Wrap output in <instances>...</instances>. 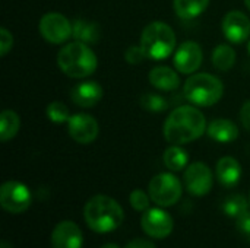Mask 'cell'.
I'll list each match as a JSON object with an SVG mask.
<instances>
[{
    "label": "cell",
    "mask_w": 250,
    "mask_h": 248,
    "mask_svg": "<svg viewBox=\"0 0 250 248\" xmlns=\"http://www.w3.org/2000/svg\"><path fill=\"white\" fill-rule=\"evenodd\" d=\"M12 45H13V35L6 28H1L0 29V56L4 57L12 50Z\"/></svg>",
    "instance_id": "29"
},
{
    "label": "cell",
    "mask_w": 250,
    "mask_h": 248,
    "mask_svg": "<svg viewBox=\"0 0 250 248\" xmlns=\"http://www.w3.org/2000/svg\"><path fill=\"white\" fill-rule=\"evenodd\" d=\"M57 64L66 76L82 79L95 72L98 61L95 53L85 42L75 41L60 48L57 54Z\"/></svg>",
    "instance_id": "3"
},
{
    "label": "cell",
    "mask_w": 250,
    "mask_h": 248,
    "mask_svg": "<svg viewBox=\"0 0 250 248\" xmlns=\"http://www.w3.org/2000/svg\"><path fill=\"white\" fill-rule=\"evenodd\" d=\"M217 178L224 187H234L242 178V167L233 156H224L217 162Z\"/></svg>",
    "instance_id": "16"
},
{
    "label": "cell",
    "mask_w": 250,
    "mask_h": 248,
    "mask_svg": "<svg viewBox=\"0 0 250 248\" xmlns=\"http://www.w3.org/2000/svg\"><path fill=\"white\" fill-rule=\"evenodd\" d=\"M67 132H69V136L76 143L88 145L97 139L100 127H98L97 120L92 115L79 113V114L70 115L67 121Z\"/></svg>",
    "instance_id": "11"
},
{
    "label": "cell",
    "mask_w": 250,
    "mask_h": 248,
    "mask_svg": "<svg viewBox=\"0 0 250 248\" xmlns=\"http://www.w3.org/2000/svg\"><path fill=\"white\" fill-rule=\"evenodd\" d=\"M83 218L89 229L98 234L116 231L125 219V212L117 200L105 194L91 197L83 208Z\"/></svg>",
    "instance_id": "2"
},
{
    "label": "cell",
    "mask_w": 250,
    "mask_h": 248,
    "mask_svg": "<svg viewBox=\"0 0 250 248\" xmlns=\"http://www.w3.org/2000/svg\"><path fill=\"white\" fill-rule=\"evenodd\" d=\"M236 224H237V229L250 240V210L243 213L240 218H237Z\"/></svg>",
    "instance_id": "30"
},
{
    "label": "cell",
    "mask_w": 250,
    "mask_h": 248,
    "mask_svg": "<svg viewBox=\"0 0 250 248\" xmlns=\"http://www.w3.org/2000/svg\"><path fill=\"white\" fill-rule=\"evenodd\" d=\"M148 79L154 88H157L160 91H167V92L177 89L180 85V79H179L177 73L167 66H157V67L151 69Z\"/></svg>",
    "instance_id": "17"
},
{
    "label": "cell",
    "mask_w": 250,
    "mask_h": 248,
    "mask_svg": "<svg viewBox=\"0 0 250 248\" xmlns=\"http://www.w3.org/2000/svg\"><path fill=\"white\" fill-rule=\"evenodd\" d=\"M32 196L29 189L19 181H6L0 187V205L13 215L23 213L31 206Z\"/></svg>",
    "instance_id": "7"
},
{
    "label": "cell",
    "mask_w": 250,
    "mask_h": 248,
    "mask_svg": "<svg viewBox=\"0 0 250 248\" xmlns=\"http://www.w3.org/2000/svg\"><path fill=\"white\" fill-rule=\"evenodd\" d=\"M125 58H126V61L130 63V64H139V63H142L145 58H148V56H146L145 50L142 48V45H132V47H129V48L126 50Z\"/></svg>",
    "instance_id": "28"
},
{
    "label": "cell",
    "mask_w": 250,
    "mask_h": 248,
    "mask_svg": "<svg viewBox=\"0 0 250 248\" xmlns=\"http://www.w3.org/2000/svg\"><path fill=\"white\" fill-rule=\"evenodd\" d=\"M45 114L50 118V121L56 123V124H62V123H67L70 118V113L69 108L66 107V104L54 101L50 102L45 108Z\"/></svg>",
    "instance_id": "25"
},
{
    "label": "cell",
    "mask_w": 250,
    "mask_h": 248,
    "mask_svg": "<svg viewBox=\"0 0 250 248\" xmlns=\"http://www.w3.org/2000/svg\"><path fill=\"white\" fill-rule=\"evenodd\" d=\"M70 98L73 104L82 108H92L97 105L101 98H103V88L100 86L98 82H82L78 83L72 91H70Z\"/></svg>",
    "instance_id": "15"
},
{
    "label": "cell",
    "mask_w": 250,
    "mask_h": 248,
    "mask_svg": "<svg viewBox=\"0 0 250 248\" xmlns=\"http://www.w3.org/2000/svg\"><path fill=\"white\" fill-rule=\"evenodd\" d=\"M249 53H250V44H249Z\"/></svg>",
    "instance_id": "35"
},
{
    "label": "cell",
    "mask_w": 250,
    "mask_h": 248,
    "mask_svg": "<svg viewBox=\"0 0 250 248\" xmlns=\"http://www.w3.org/2000/svg\"><path fill=\"white\" fill-rule=\"evenodd\" d=\"M182 191L183 187L180 180L170 172L155 175L148 186L151 200L161 208H170L176 205L182 197Z\"/></svg>",
    "instance_id": "6"
},
{
    "label": "cell",
    "mask_w": 250,
    "mask_h": 248,
    "mask_svg": "<svg viewBox=\"0 0 250 248\" xmlns=\"http://www.w3.org/2000/svg\"><path fill=\"white\" fill-rule=\"evenodd\" d=\"M100 248H120L117 244H111V243H108V244H104V246H101Z\"/></svg>",
    "instance_id": "33"
},
{
    "label": "cell",
    "mask_w": 250,
    "mask_h": 248,
    "mask_svg": "<svg viewBox=\"0 0 250 248\" xmlns=\"http://www.w3.org/2000/svg\"><path fill=\"white\" fill-rule=\"evenodd\" d=\"M72 28H73L72 35L76 38V41H81L85 44H95L98 42L101 37V29L98 23L86 20V19H76L72 23Z\"/></svg>",
    "instance_id": "19"
},
{
    "label": "cell",
    "mask_w": 250,
    "mask_h": 248,
    "mask_svg": "<svg viewBox=\"0 0 250 248\" xmlns=\"http://www.w3.org/2000/svg\"><path fill=\"white\" fill-rule=\"evenodd\" d=\"M51 246L53 248H82L83 234L75 222L63 221L51 232Z\"/></svg>",
    "instance_id": "14"
},
{
    "label": "cell",
    "mask_w": 250,
    "mask_h": 248,
    "mask_svg": "<svg viewBox=\"0 0 250 248\" xmlns=\"http://www.w3.org/2000/svg\"><path fill=\"white\" fill-rule=\"evenodd\" d=\"M208 136L218 142V143H230L237 139L239 136V129L237 126L227 118H217L211 121V124L207 127Z\"/></svg>",
    "instance_id": "18"
},
{
    "label": "cell",
    "mask_w": 250,
    "mask_h": 248,
    "mask_svg": "<svg viewBox=\"0 0 250 248\" xmlns=\"http://www.w3.org/2000/svg\"><path fill=\"white\" fill-rule=\"evenodd\" d=\"M141 105L144 110L151 113H161L168 108V102L158 94H145L141 98Z\"/></svg>",
    "instance_id": "26"
},
{
    "label": "cell",
    "mask_w": 250,
    "mask_h": 248,
    "mask_svg": "<svg viewBox=\"0 0 250 248\" xmlns=\"http://www.w3.org/2000/svg\"><path fill=\"white\" fill-rule=\"evenodd\" d=\"M224 94L223 82L209 73L192 75L183 86V95L198 107H211L217 104Z\"/></svg>",
    "instance_id": "4"
},
{
    "label": "cell",
    "mask_w": 250,
    "mask_h": 248,
    "mask_svg": "<svg viewBox=\"0 0 250 248\" xmlns=\"http://www.w3.org/2000/svg\"><path fill=\"white\" fill-rule=\"evenodd\" d=\"M245 4L248 6V9L250 10V0H245Z\"/></svg>",
    "instance_id": "34"
},
{
    "label": "cell",
    "mask_w": 250,
    "mask_h": 248,
    "mask_svg": "<svg viewBox=\"0 0 250 248\" xmlns=\"http://www.w3.org/2000/svg\"><path fill=\"white\" fill-rule=\"evenodd\" d=\"M125 248H157L155 244L149 240H145V238H135L132 241H129L126 244Z\"/></svg>",
    "instance_id": "31"
},
{
    "label": "cell",
    "mask_w": 250,
    "mask_h": 248,
    "mask_svg": "<svg viewBox=\"0 0 250 248\" xmlns=\"http://www.w3.org/2000/svg\"><path fill=\"white\" fill-rule=\"evenodd\" d=\"M141 227L146 235L155 240L167 238L174 228V221L170 213H167L164 209L158 208H149L146 212H144L141 218Z\"/></svg>",
    "instance_id": "9"
},
{
    "label": "cell",
    "mask_w": 250,
    "mask_h": 248,
    "mask_svg": "<svg viewBox=\"0 0 250 248\" xmlns=\"http://www.w3.org/2000/svg\"><path fill=\"white\" fill-rule=\"evenodd\" d=\"M21 127L19 115L12 110H4L0 114V140L9 142L16 136Z\"/></svg>",
    "instance_id": "21"
},
{
    "label": "cell",
    "mask_w": 250,
    "mask_h": 248,
    "mask_svg": "<svg viewBox=\"0 0 250 248\" xmlns=\"http://www.w3.org/2000/svg\"><path fill=\"white\" fill-rule=\"evenodd\" d=\"M163 159H164L166 167L170 171L177 172V171L185 170V167L188 165V161H189V155L183 148H180V145H173L166 149Z\"/></svg>",
    "instance_id": "22"
},
{
    "label": "cell",
    "mask_w": 250,
    "mask_h": 248,
    "mask_svg": "<svg viewBox=\"0 0 250 248\" xmlns=\"http://www.w3.org/2000/svg\"><path fill=\"white\" fill-rule=\"evenodd\" d=\"M185 186L196 197L207 196L212 189V172L204 162H193L185 171Z\"/></svg>",
    "instance_id": "10"
},
{
    "label": "cell",
    "mask_w": 250,
    "mask_h": 248,
    "mask_svg": "<svg viewBox=\"0 0 250 248\" xmlns=\"http://www.w3.org/2000/svg\"><path fill=\"white\" fill-rule=\"evenodd\" d=\"M40 32L42 38L51 44H62L70 38L73 28L66 16L59 12H48L40 20Z\"/></svg>",
    "instance_id": "8"
},
{
    "label": "cell",
    "mask_w": 250,
    "mask_h": 248,
    "mask_svg": "<svg viewBox=\"0 0 250 248\" xmlns=\"http://www.w3.org/2000/svg\"><path fill=\"white\" fill-rule=\"evenodd\" d=\"M129 202L136 212H146L149 209L151 197H149V193H145L144 190L136 189L130 193Z\"/></svg>",
    "instance_id": "27"
},
{
    "label": "cell",
    "mask_w": 250,
    "mask_h": 248,
    "mask_svg": "<svg viewBox=\"0 0 250 248\" xmlns=\"http://www.w3.org/2000/svg\"><path fill=\"white\" fill-rule=\"evenodd\" d=\"M202 58H204V54H202L201 45L196 44L195 41H186L176 50L173 63L177 72L185 73V75H192L201 67Z\"/></svg>",
    "instance_id": "12"
},
{
    "label": "cell",
    "mask_w": 250,
    "mask_h": 248,
    "mask_svg": "<svg viewBox=\"0 0 250 248\" xmlns=\"http://www.w3.org/2000/svg\"><path fill=\"white\" fill-rule=\"evenodd\" d=\"M249 205L250 202L246 200L245 196H242V194H231V196H229L224 200L223 210H224V213L229 218L237 219V218H240L243 213H246L249 210Z\"/></svg>",
    "instance_id": "24"
},
{
    "label": "cell",
    "mask_w": 250,
    "mask_h": 248,
    "mask_svg": "<svg viewBox=\"0 0 250 248\" xmlns=\"http://www.w3.org/2000/svg\"><path fill=\"white\" fill-rule=\"evenodd\" d=\"M209 4V0H174L173 7L179 18L193 19L202 15Z\"/></svg>",
    "instance_id": "20"
},
{
    "label": "cell",
    "mask_w": 250,
    "mask_h": 248,
    "mask_svg": "<svg viewBox=\"0 0 250 248\" xmlns=\"http://www.w3.org/2000/svg\"><path fill=\"white\" fill-rule=\"evenodd\" d=\"M207 132L205 115L190 105H182L170 113L167 117L163 133L171 145H186L199 139Z\"/></svg>",
    "instance_id": "1"
},
{
    "label": "cell",
    "mask_w": 250,
    "mask_h": 248,
    "mask_svg": "<svg viewBox=\"0 0 250 248\" xmlns=\"http://www.w3.org/2000/svg\"><path fill=\"white\" fill-rule=\"evenodd\" d=\"M212 63L215 69L221 72H229L236 63V51L227 44H220L212 53Z\"/></svg>",
    "instance_id": "23"
},
{
    "label": "cell",
    "mask_w": 250,
    "mask_h": 248,
    "mask_svg": "<svg viewBox=\"0 0 250 248\" xmlns=\"http://www.w3.org/2000/svg\"><path fill=\"white\" fill-rule=\"evenodd\" d=\"M249 202H250V194H249Z\"/></svg>",
    "instance_id": "36"
},
{
    "label": "cell",
    "mask_w": 250,
    "mask_h": 248,
    "mask_svg": "<svg viewBox=\"0 0 250 248\" xmlns=\"http://www.w3.org/2000/svg\"><path fill=\"white\" fill-rule=\"evenodd\" d=\"M240 121L246 130H250V101H246L240 110Z\"/></svg>",
    "instance_id": "32"
},
{
    "label": "cell",
    "mask_w": 250,
    "mask_h": 248,
    "mask_svg": "<svg viewBox=\"0 0 250 248\" xmlns=\"http://www.w3.org/2000/svg\"><path fill=\"white\" fill-rule=\"evenodd\" d=\"M223 32L230 42L240 44L250 37V19L240 10L229 12L221 23Z\"/></svg>",
    "instance_id": "13"
},
{
    "label": "cell",
    "mask_w": 250,
    "mask_h": 248,
    "mask_svg": "<svg viewBox=\"0 0 250 248\" xmlns=\"http://www.w3.org/2000/svg\"><path fill=\"white\" fill-rule=\"evenodd\" d=\"M141 45L145 50L148 58L164 60L176 48V34L166 22L148 23L141 35Z\"/></svg>",
    "instance_id": "5"
}]
</instances>
